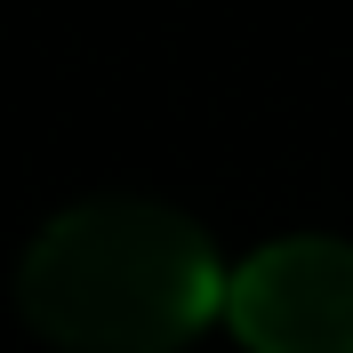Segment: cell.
<instances>
[{
  "mask_svg": "<svg viewBox=\"0 0 353 353\" xmlns=\"http://www.w3.org/2000/svg\"><path fill=\"white\" fill-rule=\"evenodd\" d=\"M225 321L249 353H353V241L281 233L249 249L225 289Z\"/></svg>",
  "mask_w": 353,
  "mask_h": 353,
  "instance_id": "obj_2",
  "label": "cell"
},
{
  "mask_svg": "<svg viewBox=\"0 0 353 353\" xmlns=\"http://www.w3.org/2000/svg\"><path fill=\"white\" fill-rule=\"evenodd\" d=\"M233 273L209 233L153 193H88L24 241L17 305L72 353H176L225 305Z\"/></svg>",
  "mask_w": 353,
  "mask_h": 353,
  "instance_id": "obj_1",
  "label": "cell"
}]
</instances>
